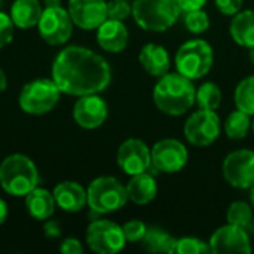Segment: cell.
Wrapping results in <instances>:
<instances>
[{
    "label": "cell",
    "mask_w": 254,
    "mask_h": 254,
    "mask_svg": "<svg viewBox=\"0 0 254 254\" xmlns=\"http://www.w3.org/2000/svg\"><path fill=\"white\" fill-rule=\"evenodd\" d=\"M52 79L60 91L68 95H89L104 91L112 80L107 61L82 46L63 49L52 64Z\"/></svg>",
    "instance_id": "cell-1"
},
{
    "label": "cell",
    "mask_w": 254,
    "mask_h": 254,
    "mask_svg": "<svg viewBox=\"0 0 254 254\" xmlns=\"http://www.w3.org/2000/svg\"><path fill=\"white\" fill-rule=\"evenodd\" d=\"M195 86L180 73H167L153 89L156 107L168 116H182L195 104Z\"/></svg>",
    "instance_id": "cell-2"
},
{
    "label": "cell",
    "mask_w": 254,
    "mask_h": 254,
    "mask_svg": "<svg viewBox=\"0 0 254 254\" xmlns=\"http://www.w3.org/2000/svg\"><path fill=\"white\" fill-rule=\"evenodd\" d=\"M39 183V173L34 162L21 153L10 155L0 164V186L13 196H25Z\"/></svg>",
    "instance_id": "cell-3"
},
{
    "label": "cell",
    "mask_w": 254,
    "mask_h": 254,
    "mask_svg": "<svg viewBox=\"0 0 254 254\" xmlns=\"http://www.w3.org/2000/svg\"><path fill=\"white\" fill-rule=\"evenodd\" d=\"M182 13L177 0H134V21L146 31L161 33L176 24Z\"/></svg>",
    "instance_id": "cell-4"
},
{
    "label": "cell",
    "mask_w": 254,
    "mask_h": 254,
    "mask_svg": "<svg viewBox=\"0 0 254 254\" xmlns=\"http://www.w3.org/2000/svg\"><path fill=\"white\" fill-rule=\"evenodd\" d=\"M213 48L202 39H193L183 43L176 54L177 71L190 80L201 79L213 67Z\"/></svg>",
    "instance_id": "cell-5"
},
{
    "label": "cell",
    "mask_w": 254,
    "mask_h": 254,
    "mask_svg": "<svg viewBox=\"0 0 254 254\" xmlns=\"http://www.w3.org/2000/svg\"><path fill=\"white\" fill-rule=\"evenodd\" d=\"M86 193L88 205L97 214L121 210L128 201L127 188L115 177H98L92 180Z\"/></svg>",
    "instance_id": "cell-6"
},
{
    "label": "cell",
    "mask_w": 254,
    "mask_h": 254,
    "mask_svg": "<svg viewBox=\"0 0 254 254\" xmlns=\"http://www.w3.org/2000/svg\"><path fill=\"white\" fill-rule=\"evenodd\" d=\"M61 91L54 79H34L28 82L18 98L19 107L28 115H45L60 101Z\"/></svg>",
    "instance_id": "cell-7"
},
{
    "label": "cell",
    "mask_w": 254,
    "mask_h": 254,
    "mask_svg": "<svg viewBox=\"0 0 254 254\" xmlns=\"http://www.w3.org/2000/svg\"><path fill=\"white\" fill-rule=\"evenodd\" d=\"M40 37L49 45H63L65 43L73 33V21L63 6L45 7L40 19L37 22Z\"/></svg>",
    "instance_id": "cell-8"
},
{
    "label": "cell",
    "mask_w": 254,
    "mask_h": 254,
    "mask_svg": "<svg viewBox=\"0 0 254 254\" xmlns=\"http://www.w3.org/2000/svg\"><path fill=\"white\" fill-rule=\"evenodd\" d=\"M86 243L92 252L98 254H115L121 252L127 243L124 231L110 220H94L86 231Z\"/></svg>",
    "instance_id": "cell-9"
},
{
    "label": "cell",
    "mask_w": 254,
    "mask_h": 254,
    "mask_svg": "<svg viewBox=\"0 0 254 254\" xmlns=\"http://www.w3.org/2000/svg\"><path fill=\"white\" fill-rule=\"evenodd\" d=\"M220 135V119L214 110L199 109L185 124L186 140L198 147L213 144Z\"/></svg>",
    "instance_id": "cell-10"
},
{
    "label": "cell",
    "mask_w": 254,
    "mask_h": 254,
    "mask_svg": "<svg viewBox=\"0 0 254 254\" xmlns=\"http://www.w3.org/2000/svg\"><path fill=\"white\" fill-rule=\"evenodd\" d=\"M152 153V168L161 173L173 174L180 171L189 159L186 146L176 138H164L150 150Z\"/></svg>",
    "instance_id": "cell-11"
},
{
    "label": "cell",
    "mask_w": 254,
    "mask_h": 254,
    "mask_svg": "<svg viewBox=\"0 0 254 254\" xmlns=\"http://www.w3.org/2000/svg\"><path fill=\"white\" fill-rule=\"evenodd\" d=\"M223 177L237 189H250L254 186V152L235 150L223 161Z\"/></svg>",
    "instance_id": "cell-12"
},
{
    "label": "cell",
    "mask_w": 254,
    "mask_h": 254,
    "mask_svg": "<svg viewBox=\"0 0 254 254\" xmlns=\"http://www.w3.org/2000/svg\"><path fill=\"white\" fill-rule=\"evenodd\" d=\"M118 165L128 176L146 173L152 167V153L144 141L129 138L118 150Z\"/></svg>",
    "instance_id": "cell-13"
},
{
    "label": "cell",
    "mask_w": 254,
    "mask_h": 254,
    "mask_svg": "<svg viewBox=\"0 0 254 254\" xmlns=\"http://www.w3.org/2000/svg\"><path fill=\"white\" fill-rule=\"evenodd\" d=\"M211 253H252L250 237L246 232V228L231 225L219 228L210 238Z\"/></svg>",
    "instance_id": "cell-14"
},
{
    "label": "cell",
    "mask_w": 254,
    "mask_h": 254,
    "mask_svg": "<svg viewBox=\"0 0 254 254\" xmlns=\"http://www.w3.org/2000/svg\"><path fill=\"white\" fill-rule=\"evenodd\" d=\"M67 10L73 24L82 30L98 28L107 19V3L104 0H68Z\"/></svg>",
    "instance_id": "cell-15"
},
{
    "label": "cell",
    "mask_w": 254,
    "mask_h": 254,
    "mask_svg": "<svg viewBox=\"0 0 254 254\" xmlns=\"http://www.w3.org/2000/svg\"><path fill=\"white\" fill-rule=\"evenodd\" d=\"M107 113L106 101L97 94L82 95L73 107V118L76 124L85 129H95L101 127L107 119Z\"/></svg>",
    "instance_id": "cell-16"
},
{
    "label": "cell",
    "mask_w": 254,
    "mask_h": 254,
    "mask_svg": "<svg viewBox=\"0 0 254 254\" xmlns=\"http://www.w3.org/2000/svg\"><path fill=\"white\" fill-rule=\"evenodd\" d=\"M129 33L124 24V21L116 19H106L98 28H97V42L98 45L107 51L118 54L124 51L128 45Z\"/></svg>",
    "instance_id": "cell-17"
},
{
    "label": "cell",
    "mask_w": 254,
    "mask_h": 254,
    "mask_svg": "<svg viewBox=\"0 0 254 254\" xmlns=\"http://www.w3.org/2000/svg\"><path fill=\"white\" fill-rule=\"evenodd\" d=\"M54 199L55 204L68 213L80 211L88 204L86 190L76 182H63L54 188Z\"/></svg>",
    "instance_id": "cell-18"
},
{
    "label": "cell",
    "mask_w": 254,
    "mask_h": 254,
    "mask_svg": "<svg viewBox=\"0 0 254 254\" xmlns=\"http://www.w3.org/2000/svg\"><path fill=\"white\" fill-rule=\"evenodd\" d=\"M141 67L152 76L162 77L170 70V55L164 46L147 43L141 48L138 55Z\"/></svg>",
    "instance_id": "cell-19"
},
{
    "label": "cell",
    "mask_w": 254,
    "mask_h": 254,
    "mask_svg": "<svg viewBox=\"0 0 254 254\" xmlns=\"http://www.w3.org/2000/svg\"><path fill=\"white\" fill-rule=\"evenodd\" d=\"M156 192H158L156 180L147 171L132 176V179L127 185L128 199H131L134 204L138 205H146L152 202L156 196Z\"/></svg>",
    "instance_id": "cell-20"
},
{
    "label": "cell",
    "mask_w": 254,
    "mask_h": 254,
    "mask_svg": "<svg viewBox=\"0 0 254 254\" xmlns=\"http://www.w3.org/2000/svg\"><path fill=\"white\" fill-rule=\"evenodd\" d=\"M55 199L51 192L42 188H34L25 195V207L28 214L40 222L48 220L55 211Z\"/></svg>",
    "instance_id": "cell-21"
},
{
    "label": "cell",
    "mask_w": 254,
    "mask_h": 254,
    "mask_svg": "<svg viewBox=\"0 0 254 254\" xmlns=\"http://www.w3.org/2000/svg\"><path fill=\"white\" fill-rule=\"evenodd\" d=\"M232 39L244 48L254 46V10H240L234 15L229 27Z\"/></svg>",
    "instance_id": "cell-22"
},
{
    "label": "cell",
    "mask_w": 254,
    "mask_h": 254,
    "mask_svg": "<svg viewBox=\"0 0 254 254\" xmlns=\"http://www.w3.org/2000/svg\"><path fill=\"white\" fill-rule=\"evenodd\" d=\"M43 9L39 0H15L10 7V18L19 28H30L37 25Z\"/></svg>",
    "instance_id": "cell-23"
},
{
    "label": "cell",
    "mask_w": 254,
    "mask_h": 254,
    "mask_svg": "<svg viewBox=\"0 0 254 254\" xmlns=\"http://www.w3.org/2000/svg\"><path fill=\"white\" fill-rule=\"evenodd\" d=\"M176 238L159 228H147L144 238L141 240L144 250L149 253H174Z\"/></svg>",
    "instance_id": "cell-24"
},
{
    "label": "cell",
    "mask_w": 254,
    "mask_h": 254,
    "mask_svg": "<svg viewBox=\"0 0 254 254\" xmlns=\"http://www.w3.org/2000/svg\"><path fill=\"white\" fill-rule=\"evenodd\" d=\"M250 127H252L250 115H247L238 109L235 112H232L225 122L226 135L232 140H243L249 134Z\"/></svg>",
    "instance_id": "cell-25"
},
{
    "label": "cell",
    "mask_w": 254,
    "mask_h": 254,
    "mask_svg": "<svg viewBox=\"0 0 254 254\" xmlns=\"http://www.w3.org/2000/svg\"><path fill=\"white\" fill-rule=\"evenodd\" d=\"M195 101L199 106V109L216 110V109H219V106L222 103V91L216 83L205 82L196 89Z\"/></svg>",
    "instance_id": "cell-26"
},
{
    "label": "cell",
    "mask_w": 254,
    "mask_h": 254,
    "mask_svg": "<svg viewBox=\"0 0 254 254\" xmlns=\"http://www.w3.org/2000/svg\"><path fill=\"white\" fill-rule=\"evenodd\" d=\"M237 109L254 116V76L243 79L235 89Z\"/></svg>",
    "instance_id": "cell-27"
},
{
    "label": "cell",
    "mask_w": 254,
    "mask_h": 254,
    "mask_svg": "<svg viewBox=\"0 0 254 254\" xmlns=\"http://www.w3.org/2000/svg\"><path fill=\"white\" fill-rule=\"evenodd\" d=\"M228 223L237 225L241 228H247L253 219V210L252 205H249L244 201H235L229 205L228 213H226Z\"/></svg>",
    "instance_id": "cell-28"
},
{
    "label": "cell",
    "mask_w": 254,
    "mask_h": 254,
    "mask_svg": "<svg viewBox=\"0 0 254 254\" xmlns=\"http://www.w3.org/2000/svg\"><path fill=\"white\" fill-rule=\"evenodd\" d=\"M174 253L207 254V253H211V249H210V244L204 243L202 240L192 238V237H186V238H180V240H177V241H176Z\"/></svg>",
    "instance_id": "cell-29"
},
{
    "label": "cell",
    "mask_w": 254,
    "mask_h": 254,
    "mask_svg": "<svg viewBox=\"0 0 254 254\" xmlns=\"http://www.w3.org/2000/svg\"><path fill=\"white\" fill-rule=\"evenodd\" d=\"M185 25H186V28L190 33L201 34V33H204V31L208 30V27H210V18H208L207 12H204L202 9L190 10V12H186Z\"/></svg>",
    "instance_id": "cell-30"
},
{
    "label": "cell",
    "mask_w": 254,
    "mask_h": 254,
    "mask_svg": "<svg viewBox=\"0 0 254 254\" xmlns=\"http://www.w3.org/2000/svg\"><path fill=\"white\" fill-rule=\"evenodd\" d=\"M132 15V4L128 0H112L107 3V18L116 21H125Z\"/></svg>",
    "instance_id": "cell-31"
},
{
    "label": "cell",
    "mask_w": 254,
    "mask_h": 254,
    "mask_svg": "<svg viewBox=\"0 0 254 254\" xmlns=\"http://www.w3.org/2000/svg\"><path fill=\"white\" fill-rule=\"evenodd\" d=\"M122 231H124V235H125L127 241L138 243V241H141L144 238V235L147 232V226L141 220H131V222H127L122 226Z\"/></svg>",
    "instance_id": "cell-32"
},
{
    "label": "cell",
    "mask_w": 254,
    "mask_h": 254,
    "mask_svg": "<svg viewBox=\"0 0 254 254\" xmlns=\"http://www.w3.org/2000/svg\"><path fill=\"white\" fill-rule=\"evenodd\" d=\"M13 21L4 12H0V49L12 42L13 37Z\"/></svg>",
    "instance_id": "cell-33"
},
{
    "label": "cell",
    "mask_w": 254,
    "mask_h": 254,
    "mask_svg": "<svg viewBox=\"0 0 254 254\" xmlns=\"http://www.w3.org/2000/svg\"><path fill=\"white\" fill-rule=\"evenodd\" d=\"M244 0H216L217 9L223 15H235L241 10Z\"/></svg>",
    "instance_id": "cell-34"
},
{
    "label": "cell",
    "mask_w": 254,
    "mask_h": 254,
    "mask_svg": "<svg viewBox=\"0 0 254 254\" xmlns=\"http://www.w3.org/2000/svg\"><path fill=\"white\" fill-rule=\"evenodd\" d=\"M60 252L63 254H82L83 253V247H82L79 240L67 238V240L63 241V244L60 247Z\"/></svg>",
    "instance_id": "cell-35"
},
{
    "label": "cell",
    "mask_w": 254,
    "mask_h": 254,
    "mask_svg": "<svg viewBox=\"0 0 254 254\" xmlns=\"http://www.w3.org/2000/svg\"><path fill=\"white\" fill-rule=\"evenodd\" d=\"M43 231L48 238H58L61 235V226L55 220H45Z\"/></svg>",
    "instance_id": "cell-36"
},
{
    "label": "cell",
    "mask_w": 254,
    "mask_h": 254,
    "mask_svg": "<svg viewBox=\"0 0 254 254\" xmlns=\"http://www.w3.org/2000/svg\"><path fill=\"white\" fill-rule=\"evenodd\" d=\"M177 1H179V6L183 12L202 9L207 3V0H177Z\"/></svg>",
    "instance_id": "cell-37"
},
{
    "label": "cell",
    "mask_w": 254,
    "mask_h": 254,
    "mask_svg": "<svg viewBox=\"0 0 254 254\" xmlns=\"http://www.w3.org/2000/svg\"><path fill=\"white\" fill-rule=\"evenodd\" d=\"M6 217H7V205H6V202L0 198V225L4 223Z\"/></svg>",
    "instance_id": "cell-38"
},
{
    "label": "cell",
    "mask_w": 254,
    "mask_h": 254,
    "mask_svg": "<svg viewBox=\"0 0 254 254\" xmlns=\"http://www.w3.org/2000/svg\"><path fill=\"white\" fill-rule=\"evenodd\" d=\"M6 88H7V79H6V74H4V71L0 68V92H3Z\"/></svg>",
    "instance_id": "cell-39"
},
{
    "label": "cell",
    "mask_w": 254,
    "mask_h": 254,
    "mask_svg": "<svg viewBox=\"0 0 254 254\" xmlns=\"http://www.w3.org/2000/svg\"><path fill=\"white\" fill-rule=\"evenodd\" d=\"M46 7H52V6H61V0H45Z\"/></svg>",
    "instance_id": "cell-40"
},
{
    "label": "cell",
    "mask_w": 254,
    "mask_h": 254,
    "mask_svg": "<svg viewBox=\"0 0 254 254\" xmlns=\"http://www.w3.org/2000/svg\"><path fill=\"white\" fill-rule=\"evenodd\" d=\"M250 201H252V207H254V186L250 188Z\"/></svg>",
    "instance_id": "cell-41"
},
{
    "label": "cell",
    "mask_w": 254,
    "mask_h": 254,
    "mask_svg": "<svg viewBox=\"0 0 254 254\" xmlns=\"http://www.w3.org/2000/svg\"><path fill=\"white\" fill-rule=\"evenodd\" d=\"M249 57H250V61L254 64V46L250 48V52H249Z\"/></svg>",
    "instance_id": "cell-42"
},
{
    "label": "cell",
    "mask_w": 254,
    "mask_h": 254,
    "mask_svg": "<svg viewBox=\"0 0 254 254\" xmlns=\"http://www.w3.org/2000/svg\"><path fill=\"white\" fill-rule=\"evenodd\" d=\"M1 4H3V0H0V7H1Z\"/></svg>",
    "instance_id": "cell-43"
},
{
    "label": "cell",
    "mask_w": 254,
    "mask_h": 254,
    "mask_svg": "<svg viewBox=\"0 0 254 254\" xmlns=\"http://www.w3.org/2000/svg\"><path fill=\"white\" fill-rule=\"evenodd\" d=\"M252 128H253V131H254V121H253V124H252Z\"/></svg>",
    "instance_id": "cell-44"
},
{
    "label": "cell",
    "mask_w": 254,
    "mask_h": 254,
    "mask_svg": "<svg viewBox=\"0 0 254 254\" xmlns=\"http://www.w3.org/2000/svg\"><path fill=\"white\" fill-rule=\"evenodd\" d=\"M128 1H129V0H128Z\"/></svg>",
    "instance_id": "cell-45"
}]
</instances>
